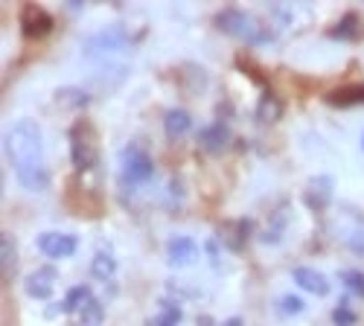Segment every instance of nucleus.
Returning a JSON list of instances; mask_svg holds the SVG:
<instances>
[{"instance_id":"1","label":"nucleus","mask_w":364,"mask_h":326,"mask_svg":"<svg viewBox=\"0 0 364 326\" xmlns=\"http://www.w3.org/2000/svg\"><path fill=\"white\" fill-rule=\"evenodd\" d=\"M6 158L15 169V178L21 181V187H26L29 192H41L50 184V172L44 163V140H41V129L36 120H18L9 126L6 137Z\"/></svg>"},{"instance_id":"2","label":"nucleus","mask_w":364,"mask_h":326,"mask_svg":"<svg viewBox=\"0 0 364 326\" xmlns=\"http://www.w3.org/2000/svg\"><path fill=\"white\" fill-rule=\"evenodd\" d=\"M216 26L222 29V33L233 36V38H242V41H248V44H262L271 38L268 29L248 12H242V9H222L216 15Z\"/></svg>"},{"instance_id":"3","label":"nucleus","mask_w":364,"mask_h":326,"mask_svg":"<svg viewBox=\"0 0 364 326\" xmlns=\"http://www.w3.org/2000/svg\"><path fill=\"white\" fill-rule=\"evenodd\" d=\"M70 161L79 172H87L94 169L97 163V146H94V129L87 123H73L70 129Z\"/></svg>"},{"instance_id":"4","label":"nucleus","mask_w":364,"mask_h":326,"mask_svg":"<svg viewBox=\"0 0 364 326\" xmlns=\"http://www.w3.org/2000/svg\"><path fill=\"white\" fill-rule=\"evenodd\" d=\"M119 172H123V181L129 187H140V184H146L149 178H151V172H155V163H151V158L140 149V146H129V149L123 152Z\"/></svg>"},{"instance_id":"5","label":"nucleus","mask_w":364,"mask_h":326,"mask_svg":"<svg viewBox=\"0 0 364 326\" xmlns=\"http://www.w3.org/2000/svg\"><path fill=\"white\" fill-rule=\"evenodd\" d=\"M38 251L50 259H62V256H70L76 251V236L73 233H58V230H50V233H41L36 239Z\"/></svg>"},{"instance_id":"6","label":"nucleus","mask_w":364,"mask_h":326,"mask_svg":"<svg viewBox=\"0 0 364 326\" xmlns=\"http://www.w3.org/2000/svg\"><path fill=\"white\" fill-rule=\"evenodd\" d=\"M126 44H129L126 29L108 26V29H102V33L90 36V38L85 41V50L94 53V55H97V53H119V50H126Z\"/></svg>"},{"instance_id":"7","label":"nucleus","mask_w":364,"mask_h":326,"mask_svg":"<svg viewBox=\"0 0 364 326\" xmlns=\"http://www.w3.org/2000/svg\"><path fill=\"white\" fill-rule=\"evenodd\" d=\"M55 283H58V274H55V268L47 265V268H36L23 280V291L29 294V298H36V300H47L53 294V288H55Z\"/></svg>"},{"instance_id":"8","label":"nucleus","mask_w":364,"mask_h":326,"mask_svg":"<svg viewBox=\"0 0 364 326\" xmlns=\"http://www.w3.org/2000/svg\"><path fill=\"white\" fill-rule=\"evenodd\" d=\"M21 29L26 38H44L53 29V18L41 6H26L21 15Z\"/></svg>"},{"instance_id":"9","label":"nucleus","mask_w":364,"mask_h":326,"mask_svg":"<svg viewBox=\"0 0 364 326\" xmlns=\"http://www.w3.org/2000/svg\"><path fill=\"white\" fill-rule=\"evenodd\" d=\"M166 256H169V265L175 268H184V265H193L196 256H198V248L190 236H172L166 242Z\"/></svg>"},{"instance_id":"10","label":"nucleus","mask_w":364,"mask_h":326,"mask_svg":"<svg viewBox=\"0 0 364 326\" xmlns=\"http://www.w3.org/2000/svg\"><path fill=\"white\" fill-rule=\"evenodd\" d=\"M198 143H201V149L210 152V155H219L228 149V143H230V129L225 120H216V123H210L201 134H198Z\"/></svg>"},{"instance_id":"11","label":"nucleus","mask_w":364,"mask_h":326,"mask_svg":"<svg viewBox=\"0 0 364 326\" xmlns=\"http://www.w3.org/2000/svg\"><path fill=\"white\" fill-rule=\"evenodd\" d=\"M291 280H294L303 291L315 294V298H326V294H329V280H326L321 271L306 268V265H300V268H294V271H291Z\"/></svg>"},{"instance_id":"12","label":"nucleus","mask_w":364,"mask_h":326,"mask_svg":"<svg viewBox=\"0 0 364 326\" xmlns=\"http://www.w3.org/2000/svg\"><path fill=\"white\" fill-rule=\"evenodd\" d=\"M303 198H306V204L312 207V210H323V207L329 204V198H332V178H326V175L312 178L306 192H303Z\"/></svg>"},{"instance_id":"13","label":"nucleus","mask_w":364,"mask_h":326,"mask_svg":"<svg viewBox=\"0 0 364 326\" xmlns=\"http://www.w3.org/2000/svg\"><path fill=\"white\" fill-rule=\"evenodd\" d=\"M329 36L332 38H338V41H358L361 36H364V26H361V18L355 15V12H350V15H344L336 26L329 29Z\"/></svg>"},{"instance_id":"14","label":"nucleus","mask_w":364,"mask_h":326,"mask_svg":"<svg viewBox=\"0 0 364 326\" xmlns=\"http://www.w3.org/2000/svg\"><path fill=\"white\" fill-rule=\"evenodd\" d=\"M190 126H193V120H190V114L184 108H169L164 114V129H166L169 137H184L190 131Z\"/></svg>"},{"instance_id":"15","label":"nucleus","mask_w":364,"mask_h":326,"mask_svg":"<svg viewBox=\"0 0 364 326\" xmlns=\"http://www.w3.org/2000/svg\"><path fill=\"white\" fill-rule=\"evenodd\" d=\"M15 262H18L15 242H12L9 233H4V236H0V268H4V283H12V277H15Z\"/></svg>"},{"instance_id":"16","label":"nucleus","mask_w":364,"mask_h":326,"mask_svg":"<svg viewBox=\"0 0 364 326\" xmlns=\"http://www.w3.org/2000/svg\"><path fill=\"white\" fill-rule=\"evenodd\" d=\"M329 105H364V82L361 85H347V87H338L326 97Z\"/></svg>"},{"instance_id":"17","label":"nucleus","mask_w":364,"mask_h":326,"mask_svg":"<svg viewBox=\"0 0 364 326\" xmlns=\"http://www.w3.org/2000/svg\"><path fill=\"white\" fill-rule=\"evenodd\" d=\"M90 300H94V294H90L87 286H76L68 291V298L62 300V312H82Z\"/></svg>"},{"instance_id":"18","label":"nucleus","mask_w":364,"mask_h":326,"mask_svg":"<svg viewBox=\"0 0 364 326\" xmlns=\"http://www.w3.org/2000/svg\"><path fill=\"white\" fill-rule=\"evenodd\" d=\"M280 114H283V105H280V99L277 97H271V94H265L262 99H259V108H257V116L262 123H274V120H280Z\"/></svg>"},{"instance_id":"19","label":"nucleus","mask_w":364,"mask_h":326,"mask_svg":"<svg viewBox=\"0 0 364 326\" xmlns=\"http://www.w3.org/2000/svg\"><path fill=\"white\" fill-rule=\"evenodd\" d=\"M114 271H117L114 256H108V254H97L94 259H90V274H94L97 280H111Z\"/></svg>"},{"instance_id":"20","label":"nucleus","mask_w":364,"mask_h":326,"mask_svg":"<svg viewBox=\"0 0 364 326\" xmlns=\"http://www.w3.org/2000/svg\"><path fill=\"white\" fill-rule=\"evenodd\" d=\"M55 97H58V102H62V105H79V108L90 102V97L85 91H76V87H68V91L62 87V91H55Z\"/></svg>"},{"instance_id":"21","label":"nucleus","mask_w":364,"mask_h":326,"mask_svg":"<svg viewBox=\"0 0 364 326\" xmlns=\"http://www.w3.org/2000/svg\"><path fill=\"white\" fill-rule=\"evenodd\" d=\"M341 280H344L347 291H353V294H358V298H364V274H361V271H355V268L341 271Z\"/></svg>"},{"instance_id":"22","label":"nucleus","mask_w":364,"mask_h":326,"mask_svg":"<svg viewBox=\"0 0 364 326\" xmlns=\"http://www.w3.org/2000/svg\"><path fill=\"white\" fill-rule=\"evenodd\" d=\"M332 323H336V326H355V312L350 309L347 300H341L336 306V312H332Z\"/></svg>"},{"instance_id":"23","label":"nucleus","mask_w":364,"mask_h":326,"mask_svg":"<svg viewBox=\"0 0 364 326\" xmlns=\"http://www.w3.org/2000/svg\"><path fill=\"white\" fill-rule=\"evenodd\" d=\"M303 306H306V303H303L300 298H294V294H286V298L280 300V312L283 315H300Z\"/></svg>"},{"instance_id":"24","label":"nucleus","mask_w":364,"mask_h":326,"mask_svg":"<svg viewBox=\"0 0 364 326\" xmlns=\"http://www.w3.org/2000/svg\"><path fill=\"white\" fill-rule=\"evenodd\" d=\"M222 326H242V317H233V320H225Z\"/></svg>"}]
</instances>
